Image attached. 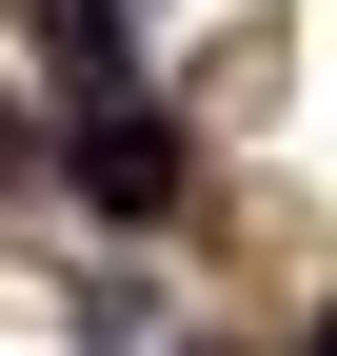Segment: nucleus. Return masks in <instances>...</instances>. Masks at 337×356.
Segmentation results:
<instances>
[{"mask_svg":"<svg viewBox=\"0 0 337 356\" xmlns=\"http://www.w3.org/2000/svg\"><path fill=\"white\" fill-rule=\"evenodd\" d=\"M0 159H20V99H0Z\"/></svg>","mask_w":337,"mask_h":356,"instance_id":"3","label":"nucleus"},{"mask_svg":"<svg viewBox=\"0 0 337 356\" xmlns=\"http://www.w3.org/2000/svg\"><path fill=\"white\" fill-rule=\"evenodd\" d=\"M318 356H337V317H318Z\"/></svg>","mask_w":337,"mask_h":356,"instance_id":"4","label":"nucleus"},{"mask_svg":"<svg viewBox=\"0 0 337 356\" xmlns=\"http://www.w3.org/2000/svg\"><path fill=\"white\" fill-rule=\"evenodd\" d=\"M40 60L79 99H139V0H40Z\"/></svg>","mask_w":337,"mask_h":356,"instance_id":"2","label":"nucleus"},{"mask_svg":"<svg viewBox=\"0 0 337 356\" xmlns=\"http://www.w3.org/2000/svg\"><path fill=\"white\" fill-rule=\"evenodd\" d=\"M79 198H100V218H159V198H179V119H159V99H79Z\"/></svg>","mask_w":337,"mask_h":356,"instance_id":"1","label":"nucleus"}]
</instances>
